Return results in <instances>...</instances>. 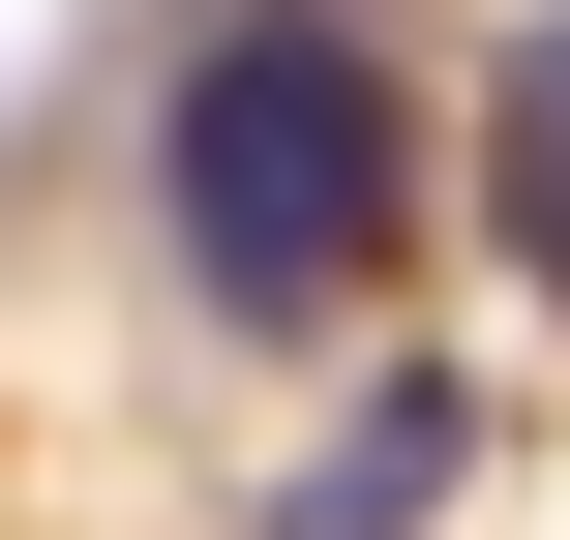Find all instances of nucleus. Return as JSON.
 Returning a JSON list of instances; mask_svg holds the SVG:
<instances>
[{"label":"nucleus","instance_id":"1","mask_svg":"<svg viewBox=\"0 0 570 540\" xmlns=\"http://www.w3.org/2000/svg\"><path fill=\"white\" fill-rule=\"evenodd\" d=\"M150 180H180V271H210L240 331L361 301V271H391V210H421V150H391V60H361V30H210V60H180V120H150Z\"/></svg>","mask_w":570,"mask_h":540},{"label":"nucleus","instance_id":"2","mask_svg":"<svg viewBox=\"0 0 570 540\" xmlns=\"http://www.w3.org/2000/svg\"><path fill=\"white\" fill-rule=\"evenodd\" d=\"M451 481H481V391H421V361H391V391H361L301 481H271V540H421Z\"/></svg>","mask_w":570,"mask_h":540},{"label":"nucleus","instance_id":"3","mask_svg":"<svg viewBox=\"0 0 570 540\" xmlns=\"http://www.w3.org/2000/svg\"><path fill=\"white\" fill-rule=\"evenodd\" d=\"M481 180H511V240H541V271H570V0H541V30H511V120H481Z\"/></svg>","mask_w":570,"mask_h":540}]
</instances>
